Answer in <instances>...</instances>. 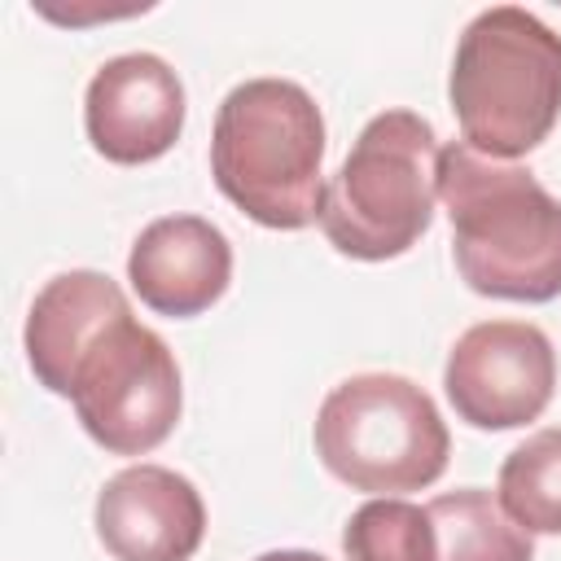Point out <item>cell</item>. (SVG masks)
<instances>
[{
  "mask_svg": "<svg viewBox=\"0 0 561 561\" xmlns=\"http://www.w3.org/2000/svg\"><path fill=\"white\" fill-rule=\"evenodd\" d=\"M83 131L105 162L140 167L184 131V83L158 53L110 57L83 92Z\"/></svg>",
  "mask_w": 561,
  "mask_h": 561,
  "instance_id": "obj_8",
  "label": "cell"
},
{
  "mask_svg": "<svg viewBox=\"0 0 561 561\" xmlns=\"http://www.w3.org/2000/svg\"><path fill=\"white\" fill-rule=\"evenodd\" d=\"M320 465L368 495L434 486L451 456V434L434 399L399 373L342 377L316 412Z\"/></svg>",
  "mask_w": 561,
  "mask_h": 561,
  "instance_id": "obj_5",
  "label": "cell"
},
{
  "mask_svg": "<svg viewBox=\"0 0 561 561\" xmlns=\"http://www.w3.org/2000/svg\"><path fill=\"white\" fill-rule=\"evenodd\" d=\"M456 416L473 430H522L543 416L557 390L552 337L530 320L469 324L443 368Z\"/></svg>",
  "mask_w": 561,
  "mask_h": 561,
  "instance_id": "obj_7",
  "label": "cell"
},
{
  "mask_svg": "<svg viewBox=\"0 0 561 561\" xmlns=\"http://www.w3.org/2000/svg\"><path fill=\"white\" fill-rule=\"evenodd\" d=\"M447 96L469 149L500 162L539 149L561 118V35L530 9H482L456 39Z\"/></svg>",
  "mask_w": 561,
  "mask_h": 561,
  "instance_id": "obj_3",
  "label": "cell"
},
{
  "mask_svg": "<svg viewBox=\"0 0 561 561\" xmlns=\"http://www.w3.org/2000/svg\"><path fill=\"white\" fill-rule=\"evenodd\" d=\"M136 298L171 320L210 311L232 285V245L202 215H162L140 228L127 254Z\"/></svg>",
  "mask_w": 561,
  "mask_h": 561,
  "instance_id": "obj_10",
  "label": "cell"
},
{
  "mask_svg": "<svg viewBox=\"0 0 561 561\" xmlns=\"http://www.w3.org/2000/svg\"><path fill=\"white\" fill-rule=\"evenodd\" d=\"M495 495L526 535H561V425L535 430L504 456Z\"/></svg>",
  "mask_w": 561,
  "mask_h": 561,
  "instance_id": "obj_13",
  "label": "cell"
},
{
  "mask_svg": "<svg viewBox=\"0 0 561 561\" xmlns=\"http://www.w3.org/2000/svg\"><path fill=\"white\" fill-rule=\"evenodd\" d=\"M92 526L114 561H193L206 539V504L184 473L140 460L101 486Z\"/></svg>",
  "mask_w": 561,
  "mask_h": 561,
  "instance_id": "obj_9",
  "label": "cell"
},
{
  "mask_svg": "<svg viewBox=\"0 0 561 561\" xmlns=\"http://www.w3.org/2000/svg\"><path fill=\"white\" fill-rule=\"evenodd\" d=\"M254 561H329V557L307 552V548H272V552H263V557H254Z\"/></svg>",
  "mask_w": 561,
  "mask_h": 561,
  "instance_id": "obj_15",
  "label": "cell"
},
{
  "mask_svg": "<svg viewBox=\"0 0 561 561\" xmlns=\"http://www.w3.org/2000/svg\"><path fill=\"white\" fill-rule=\"evenodd\" d=\"M438 136L416 110H381L364 123L337 175L324 184L320 232L359 263L408 254L434 224Z\"/></svg>",
  "mask_w": 561,
  "mask_h": 561,
  "instance_id": "obj_4",
  "label": "cell"
},
{
  "mask_svg": "<svg viewBox=\"0 0 561 561\" xmlns=\"http://www.w3.org/2000/svg\"><path fill=\"white\" fill-rule=\"evenodd\" d=\"M324 114L294 79H245L219 110L210 131L215 188L254 224L298 232L320 224L324 206Z\"/></svg>",
  "mask_w": 561,
  "mask_h": 561,
  "instance_id": "obj_2",
  "label": "cell"
},
{
  "mask_svg": "<svg viewBox=\"0 0 561 561\" xmlns=\"http://www.w3.org/2000/svg\"><path fill=\"white\" fill-rule=\"evenodd\" d=\"M70 403L92 443L114 456H145L162 447L180 421V364L171 346L127 311L79 359Z\"/></svg>",
  "mask_w": 561,
  "mask_h": 561,
  "instance_id": "obj_6",
  "label": "cell"
},
{
  "mask_svg": "<svg viewBox=\"0 0 561 561\" xmlns=\"http://www.w3.org/2000/svg\"><path fill=\"white\" fill-rule=\"evenodd\" d=\"M346 561H438L434 522L421 504L399 495H373L342 530Z\"/></svg>",
  "mask_w": 561,
  "mask_h": 561,
  "instance_id": "obj_14",
  "label": "cell"
},
{
  "mask_svg": "<svg viewBox=\"0 0 561 561\" xmlns=\"http://www.w3.org/2000/svg\"><path fill=\"white\" fill-rule=\"evenodd\" d=\"M438 539V561H535L530 535L504 513L486 486H460L425 504Z\"/></svg>",
  "mask_w": 561,
  "mask_h": 561,
  "instance_id": "obj_12",
  "label": "cell"
},
{
  "mask_svg": "<svg viewBox=\"0 0 561 561\" xmlns=\"http://www.w3.org/2000/svg\"><path fill=\"white\" fill-rule=\"evenodd\" d=\"M438 197L451 219L460 280L482 298H561V202L517 162L465 140L438 149Z\"/></svg>",
  "mask_w": 561,
  "mask_h": 561,
  "instance_id": "obj_1",
  "label": "cell"
},
{
  "mask_svg": "<svg viewBox=\"0 0 561 561\" xmlns=\"http://www.w3.org/2000/svg\"><path fill=\"white\" fill-rule=\"evenodd\" d=\"M127 311H131V302H127L123 285L110 280L105 272H92V267L57 272L35 294V302L26 311V329H22V346H26V364H31L35 381L44 390L70 399L79 359Z\"/></svg>",
  "mask_w": 561,
  "mask_h": 561,
  "instance_id": "obj_11",
  "label": "cell"
}]
</instances>
